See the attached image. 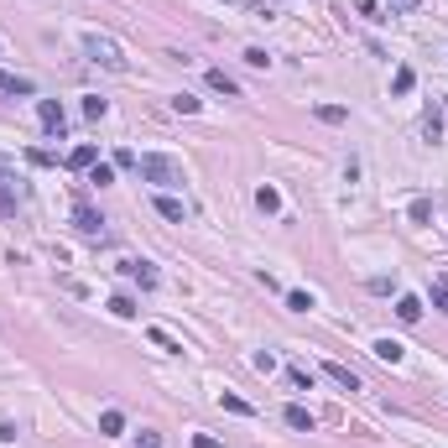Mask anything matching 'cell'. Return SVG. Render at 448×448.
<instances>
[{
  "label": "cell",
  "instance_id": "cell-13",
  "mask_svg": "<svg viewBox=\"0 0 448 448\" xmlns=\"http://www.w3.org/2000/svg\"><path fill=\"white\" fill-rule=\"evenodd\" d=\"M396 318L401 323H417V318H422V297H412V292L396 297Z\"/></svg>",
  "mask_w": 448,
  "mask_h": 448
},
{
  "label": "cell",
  "instance_id": "cell-9",
  "mask_svg": "<svg viewBox=\"0 0 448 448\" xmlns=\"http://www.w3.org/2000/svg\"><path fill=\"white\" fill-rule=\"evenodd\" d=\"M256 209L261 214H282V193H276L272 183H261V188H256Z\"/></svg>",
  "mask_w": 448,
  "mask_h": 448
},
{
  "label": "cell",
  "instance_id": "cell-36",
  "mask_svg": "<svg viewBox=\"0 0 448 448\" xmlns=\"http://www.w3.org/2000/svg\"><path fill=\"white\" fill-rule=\"evenodd\" d=\"M193 448H219V438H209V433H198V438H193Z\"/></svg>",
  "mask_w": 448,
  "mask_h": 448
},
{
  "label": "cell",
  "instance_id": "cell-8",
  "mask_svg": "<svg viewBox=\"0 0 448 448\" xmlns=\"http://www.w3.org/2000/svg\"><path fill=\"white\" fill-rule=\"evenodd\" d=\"M0 94H37V83L21 79V73H6V68H0Z\"/></svg>",
  "mask_w": 448,
  "mask_h": 448
},
{
  "label": "cell",
  "instance_id": "cell-14",
  "mask_svg": "<svg viewBox=\"0 0 448 448\" xmlns=\"http://www.w3.org/2000/svg\"><path fill=\"white\" fill-rule=\"evenodd\" d=\"M219 407H224V412H235V417H256V407H250L245 396H235V391H219Z\"/></svg>",
  "mask_w": 448,
  "mask_h": 448
},
{
  "label": "cell",
  "instance_id": "cell-19",
  "mask_svg": "<svg viewBox=\"0 0 448 448\" xmlns=\"http://www.w3.org/2000/svg\"><path fill=\"white\" fill-rule=\"evenodd\" d=\"M412 83H417L412 68H396V73H391V94H412Z\"/></svg>",
  "mask_w": 448,
  "mask_h": 448
},
{
  "label": "cell",
  "instance_id": "cell-27",
  "mask_svg": "<svg viewBox=\"0 0 448 448\" xmlns=\"http://www.w3.org/2000/svg\"><path fill=\"white\" fill-rule=\"evenodd\" d=\"M198 105H203V99H193V94H177V99H172L177 115H198Z\"/></svg>",
  "mask_w": 448,
  "mask_h": 448
},
{
  "label": "cell",
  "instance_id": "cell-4",
  "mask_svg": "<svg viewBox=\"0 0 448 448\" xmlns=\"http://www.w3.org/2000/svg\"><path fill=\"white\" fill-rule=\"evenodd\" d=\"M37 120H42L48 136H63V130H68V110H63L58 99H37Z\"/></svg>",
  "mask_w": 448,
  "mask_h": 448
},
{
  "label": "cell",
  "instance_id": "cell-34",
  "mask_svg": "<svg viewBox=\"0 0 448 448\" xmlns=\"http://www.w3.org/2000/svg\"><path fill=\"white\" fill-rule=\"evenodd\" d=\"M136 438H141V448H162V433H152V427H141Z\"/></svg>",
  "mask_w": 448,
  "mask_h": 448
},
{
  "label": "cell",
  "instance_id": "cell-32",
  "mask_svg": "<svg viewBox=\"0 0 448 448\" xmlns=\"http://www.w3.org/2000/svg\"><path fill=\"white\" fill-rule=\"evenodd\" d=\"M292 386H297V391H313V376H307L303 365H292Z\"/></svg>",
  "mask_w": 448,
  "mask_h": 448
},
{
  "label": "cell",
  "instance_id": "cell-25",
  "mask_svg": "<svg viewBox=\"0 0 448 448\" xmlns=\"http://www.w3.org/2000/svg\"><path fill=\"white\" fill-rule=\"evenodd\" d=\"M83 115H89V120H105V115H110V105H105L99 94H89V99H83Z\"/></svg>",
  "mask_w": 448,
  "mask_h": 448
},
{
  "label": "cell",
  "instance_id": "cell-22",
  "mask_svg": "<svg viewBox=\"0 0 448 448\" xmlns=\"http://www.w3.org/2000/svg\"><path fill=\"white\" fill-rule=\"evenodd\" d=\"M287 307H292V313H313V292H287Z\"/></svg>",
  "mask_w": 448,
  "mask_h": 448
},
{
  "label": "cell",
  "instance_id": "cell-2",
  "mask_svg": "<svg viewBox=\"0 0 448 448\" xmlns=\"http://www.w3.org/2000/svg\"><path fill=\"white\" fill-rule=\"evenodd\" d=\"M83 52H89V58H94V63H105L110 73H125V58H120V48H115V42H110V37L89 32V37H83Z\"/></svg>",
  "mask_w": 448,
  "mask_h": 448
},
{
  "label": "cell",
  "instance_id": "cell-5",
  "mask_svg": "<svg viewBox=\"0 0 448 448\" xmlns=\"http://www.w3.org/2000/svg\"><path fill=\"white\" fill-rule=\"evenodd\" d=\"M120 272H125V276H136V282H141L146 292H152V287L162 282V272H156L152 261H120Z\"/></svg>",
  "mask_w": 448,
  "mask_h": 448
},
{
  "label": "cell",
  "instance_id": "cell-1",
  "mask_svg": "<svg viewBox=\"0 0 448 448\" xmlns=\"http://www.w3.org/2000/svg\"><path fill=\"white\" fill-rule=\"evenodd\" d=\"M136 172H141V183H152V188H183V162H172V156H162V152H146V156H136Z\"/></svg>",
  "mask_w": 448,
  "mask_h": 448
},
{
  "label": "cell",
  "instance_id": "cell-33",
  "mask_svg": "<svg viewBox=\"0 0 448 448\" xmlns=\"http://www.w3.org/2000/svg\"><path fill=\"white\" fill-rule=\"evenodd\" d=\"M360 16H365V21H386V16H380V6H376V0H360Z\"/></svg>",
  "mask_w": 448,
  "mask_h": 448
},
{
  "label": "cell",
  "instance_id": "cell-16",
  "mask_svg": "<svg viewBox=\"0 0 448 448\" xmlns=\"http://www.w3.org/2000/svg\"><path fill=\"white\" fill-rule=\"evenodd\" d=\"M313 115H318L323 125H344V120H349V110H344V105H313Z\"/></svg>",
  "mask_w": 448,
  "mask_h": 448
},
{
  "label": "cell",
  "instance_id": "cell-18",
  "mask_svg": "<svg viewBox=\"0 0 448 448\" xmlns=\"http://www.w3.org/2000/svg\"><path fill=\"white\" fill-rule=\"evenodd\" d=\"M16 203H21V193H16L11 183L0 177V219H11V214H16Z\"/></svg>",
  "mask_w": 448,
  "mask_h": 448
},
{
  "label": "cell",
  "instance_id": "cell-31",
  "mask_svg": "<svg viewBox=\"0 0 448 448\" xmlns=\"http://www.w3.org/2000/svg\"><path fill=\"white\" fill-rule=\"evenodd\" d=\"M256 370H261V376H272V370H276V354L261 349V354H256Z\"/></svg>",
  "mask_w": 448,
  "mask_h": 448
},
{
  "label": "cell",
  "instance_id": "cell-21",
  "mask_svg": "<svg viewBox=\"0 0 448 448\" xmlns=\"http://www.w3.org/2000/svg\"><path fill=\"white\" fill-rule=\"evenodd\" d=\"M146 334H152V344H156V349H167V354H183V344H177L167 329H146Z\"/></svg>",
  "mask_w": 448,
  "mask_h": 448
},
{
  "label": "cell",
  "instance_id": "cell-37",
  "mask_svg": "<svg viewBox=\"0 0 448 448\" xmlns=\"http://www.w3.org/2000/svg\"><path fill=\"white\" fill-rule=\"evenodd\" d=\"M224 6H235V0H224Z\"/></svg>",
  "mask_w": 448,
  "mask_h": 448
},
{
  "label": "cell",
  "instance_id": "cell-35",
  "mask_svg": "<svg viewBox=\"0 0 448 448\" xmlns=\"http://www.w3.org/2000/svg\"><path fill=\"white\" fill-rule=\"evenodd\" d=\"M386 6H391L396 16H412V11H417V0H386Z\"/></svg>",
  "mask_w": 448,
  "mask_h": 448
},
{
  "label": "cell",
  "instance_id": "cell-26",
  "mask_svg": "<svg viewBox=\"0 0 448 448\" xmlns=\"http://www.w3.org/2000/svg\"><path fill=\"white\" fill-rule=\"evenodd\" d=\"M412 224H433V203L427 198H412Z\"/></svg>",
  "mask_w": 448,
  "mask_h": 448
},
{
  "label": "cell",
  "instance_id": "cell-12",
  "mask_svg": "<svg viewBox=\"0 0 448 448\" xmlns=\"http://www.w3.org/2000/svg\"><path fill=\"white\" fill-rule=\"evenodd\" d=\"M323 376H329L334 386H344V391H360V376H354L349 365H323Z\"/></svg>",
  "mask_w": 448,
  "mask_h": 448
},
{
  "label": "cell",
  "instance_id": "cell-7",
  "mask_svg": "<svg viewBox=\"0 0 448 448\" xmlns=\"http://www.w3.org/2000/svg\"><path fill=\"white\" fill-rule=\"evenodd\" d=\"M94 162H99V146H89V141H83V146H73V152H68V167H73V172H89Z\"/></svg>",
  "mask_w": 448,
  "mask_h": 448
},
{
  "label": "cell",
  "instance_id": "cell-30",
  "mask_svg": "<svg viewBox=\"0 0 448 448\" xmlns=\"http://www.w3.org/2000/svg\"><path fill=\"white\" fill-rule=\"evenodd\" d=\"M422 136H427V141H443V120L427 115V120H422Z\"/></svg>",
  "mask_w": 448,
  "mask_h": 448
},
{
  "label": "cell",
  "instance_id": "cell-11",
  "mask_svg": "<svg viewBox=\"0 0 448 448\" xmlns=\"http://www.w3.org/2000/svg\"><path fill=\"white\" fill-rule=\"evenodd\" d=\"M287 427H292V433H313V427H318V422H313V412H307V407H287Z\"/></svg>",
  "mask_w": 448,
  "mask_h": 448
},
{
  "label": "cell",
  "instance_id": "cell-23",
  "mask_svg": "<svg viewBox=\"0 0 448 448\" xmlns=\"http://www.w3.org/2000/svg\"><path fill=\"white\" fill-rule=\"evenodd\" d=\"M433 307L448 313V276H433Z\"/></svg>",
  "mask_w": 448,
  "mask_h": 448
},
{
  "label": "cell",
  "instance_id": "cell-28",
  "mask_svg": "<svg viewBox=\"0 0 448 448\" xmlns=\"http://www.w3.org/2000/svg\"><path fill=\"white\" fill-rule=\"evenodd\" d=\"M245 63H250V68H272V52H266V48H245Z\"/></svg>",
  "mask_w": 448,
  "mask_h": 448
},
{
  "label": "cell",
  "instance_id": "cell-24",
  "mask_svg": "<svg viewBox=\"0 0 448 448\" xmlns=\"http://www.w3.org/2000/svg\"><path fill=\"white\" fill-rule=\"evenodd\" d=\"M89 183H99V188H105V183H115V167H110V162H94V167H89Z\"/></svg>",
  "mask_w": 448,
  "mask_h": 448
},
{
  "label": "cell",
  "instance_id": "cell-20",
  "mask_svg": "<svg viewBox=\"0 0 448 448\" xmlns=\"http://www.w3.org/2000/svg\"><path fill=\"white\" fill-rule=\"evenodd\" d=\"M99 433H105V438H115V433H125V417H120V412H115V407H110V412H105V417H99Z\"/></svg>",
  "mask_w": 448,
  "mask_h": 448
},
{
  "label": "cell",
  "instance_id": "cell-15",
  "mask_svg": "<svg viewBox=\"0 0 448 448\" xmlns=\"http://www.w3.org/2000/svg\"><path fill=\"white\" fill-rule=\"evenodd\" d=\"M110 313H115V318H136V297H130V292H115V297H110Z\"/></svg>",
  "mask_w": 448,
  "mask_h": 448
},
{
  "label": "cell",
  "instance_id": "cell-29",
  "mask_svg": "<svg viewBox=\"0 0 448 448\" xmlns=\"http://www.w3.org/2000/svg\"><path fill=\"white\" fill-rule=\"evenodd\" d=\"M370 292H376V297H386V292H396V276H370Z\"/></svg>",
  "mask_w": 448,
  "mask_h": 448
},
{
  "label": "cell",
  "instance_id": "cell-17",
  "mask_svg": "<svg viewBox=\"0 0 448 448\" xmlns=\"http://www.w3.org/2000/svg\"><path fill=\"white\" fill-rule=\"evenodd\" d=\"M401 354H407V349H401L396 339H376V360H386V365H401Z\"/></svg>",
  "mask_w": 448,
  "mask_h": 448
},
{
  "label": "cell",
  "instance_id": "cell-10",
  "mask_svg": "<svg viewBox=\"0 0 448 448\" xmlns=\"http://www.w3.org/2000/svg\"><path fill=\"white\" fill-rule=\"evenodd\" d=\"M156 214H162V219H172V224H183V219H188V209H183V203L172 198V193H156Z\"/></svg>",
  "mask_w": 448,
  "mask_h": 448
},
{
  "label": "cell",
  "instance_id": "cell-3",
  "mask_svg": "<svg viewBox=\"0 0 448 448\" xmlns=\"http://www.w3.org/2000/svg\"><path fill=\"white\" fill-rule=\"evenodd\" d=\"M73 224H79V235H89V240H105V219H99V209L94 203H73Z\"/></svg>",
  "mask_w": 448,
  "mask_h": 448
},
{
  "label": "cell",
  "instance_id": "cell-6",
  "mask_svg": "<svg viewBox=\"0 0 448 448\" xmlns=\"http://www.w3.org/2000/svg\"><path fill=\"white\" fill-rule=\"evenodd\" d=\"M209 89H214V94H224V99H240V83L230 79L224 68H209Z\"/></svg>",
  "mask_w": 448,
  "mask_h": 448
}]
</instances>
